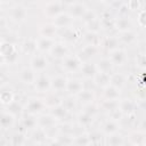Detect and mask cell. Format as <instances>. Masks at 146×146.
Instances as JSON below:
<instances>
[{"instance_id":"1","label":"cell","mask_w":146,"mask_h":146,"mask_svg":"<svg viewBox=\"0 0 146 146\" xmlns=\"http://www.w3.org/2000/svg\"><path fill=\"white\" fill-rule=\"evenodd\" d=\"M0 55L8 62H14L16 59V49L10 42L2 41L0 43Z\"/></svg>"},{"instance_id":"2","label":"cell","mask_w":146,"mask_h":146,"mask_svg":"<svg viewBox=\"0 0 146 146\" xmlns=\"http://www.w3.org/2000/svg\"><path fill=\"white\" fill-rule=\"evenodd\" d=\"M63 68L67 72H74L76 71L80 65H81V60L79 59L78 56H66L63 58Z\"/></svg>"},{"instance_id":"3","label":"cell","mask_w":146,"mask_h":146,"mask_svg":"<svg viewBox=\"0 0 146 146\" xmlns=\"http://www.w3.org/2000/svg\"><path fill=\"white\" fill-rule=\"evenodd\" d=\"M137 110V103L132 99H123L119 102V111L124 115H132Z\"/></svg>"},{"instance_id":"4","label":"cell","mask_w":146,"mask_h":146,"mask_svg":"<svg viewBox=\"0 0 146 146\" xmlns=\"http://www.w3.org/2000/svg\"><path fill=\"white\" fill-rule=\"evenodd\" d=\"M44 107V103L41 100V99H38V98H32L27 102L26 106H25V111L26 113L29 114H36V113H40Z\"/></svg>"},{"instance_id":"5","label":"cell","mask_w":146,"mask_h":146,"mask_svg":"<svg viewBox=\"0 0 146 146\" xmlns=\"http://www.w3.org/2000/svg\"><path fill=\"white\" fill-rule=\"evenodd\" d=\"M73 22V18L67 14V13H60L58 14L57 16L54 17V24L58 27V29H65V27H68Z\"/></svg>"},{"instance_id":"6","label":"cell","mask_w":146,"mask_h":146,"mask_svg":"<svg viewBox=\"0 0 146 146\" xmlns=\"http://www.w3.org/2000/svg\"><path fill=\"white\" fill-rule=\"evenodd\" d=\"M97 52H98V46H95V44H87V46H84V47L80 50L78 57H79L80 60H88V59H90L91 57H94Z\"/></svg>"},{"instance_id":"7","label":"cell","mask_w":146,"mask_h":146,"mask_svg":"<svg viewBox=\"0 0 146 146\" xmlns=\"http://www.w3.org/2000/svg\"><path fill=\"white\" fill-rule=\"evenodd\" d=\"M87 7L82 3H72L68 6V15L72 17V18H82V16L86 14L87 11Z\"/></svg>"},{"instance_id":"8","label":"cell","mask_w":146,"mask_h":146,"mask_svg":"<svg viewBox=\"0 0 146 146\" xmlns=\"http://www.w3.org/2000/svg\"><path fill=\"white\" fill-rule=\"evenodd\" d=\"M83 89V83L79 79H67L65 90L70 95H78Z\"/></svg>"},{"instance_id":"9","label":"cell","mask_w":146,"mask_h":146,"mask_svg":"<svg viewBox=\"0 0 146 146\" xmlns=\"http://www.w3.org/2000/svg\"><path fill=\"white\" fill-rule=\"evenodd\" d=\"M49 51H50L51 56L56 59H63L68 54V49L64 43H54V46L51 47V49Z\"/></svg>"},{"instance_id":"10","label":"cell","mask_w":146,"mask_h":146,"mask_svg":"<svg viewBox=\"0 0 146 146\" xmlns=\"http://www.w3.org/2000/svg\"><path fill=\"white\" fill-rule=\"evenodd\" d=\"M127 59V56H125V51L123 49H120V48H116L114 50L111 51V56H110V60L112 62L113 65H116V66H120L122 65Z\"/></svg>"},{"instance_id":"11","label":"cell","mask_w":146,"mask_h":146,"mask_svg":"<svg viewBox=\"0 0 146 146\" xmlns=\"http://www.w3.org/2000/svg\"><path fill=\"white\" fill-rule=\"evenodd\" d=\"M10 16H11V18H13L15 22L21 23V22H23V21L26 18V16H27V10H26V8H25L24 6L17 5V6H15V7L11 8Z\"/></svg>"},{"instance_id":"12","label":"cell","mask_w":146,"mask_h":146,"mask_svg":"<svg viewBox=\"0 0 146 146\" xmlns=\"http://www.w3.org/2000/svg\"><path fill=\"white\" fill-rule=\"evenodd\" d=\"M34 86L39 92H46L51 88L50 87V79L46 75H40V76L35 78Z\"/></svg>"},{"instance_id":"13","label":"cell","mask_w":146,"mask_h":146,"mask_svg":"<svg viewBox=\"0 0 146 146\" xmlns=\"http://www.w3.org/2000/svg\"><path fill=\"white\" fill-rule=\"evenodd\" d=\"M35 73H34V70L33 68H23L21 72H19V79L23 83H26V84H32L34 83L35 81Z\"/></svg>"},{"instance_id":"14","label":"cell","mask_w":146,"mask_h":146,"mask_svg":"<svg viewBox=\"0 0 146 146\" xmlns=\"http://www.w3.org/2000/svg\"><path fill=\"white\" fill-rule=\"evenodd\" d=\"M48 66V60L44 56H34L31 59V67L34 71H43Z\"/></svg>"},{"instance_id":"15","label":"cell","mask_w":146,"mask_h":146,"mask_svg":"<svg viewBox=\"0 0 146 146\" xmlns=\"http://www.w3.org/2000/svg\"><path fill=\"white\" fill-rule=\"evenodd\" d=\"M66 82H67V79L65 76L57 75L50 80V87L56 91H62V90H65Z\"/></svg>"},{"instance_id":"16","label":"cell","mask_w":146,"mask_h":146,"mask_svg":"<svg viewBox=\"0 0 146 146\" xmlns=\"http://www.w3.org/2000/svg\"><path fill=\"white\" fill-rule=\"evenodd\" d=\"M50 114L55 117V120H63L68 115V111L63 104H58V105L51 107Z\"/></svg>"},{"instance_id":"17","label":"cell","mask_w":146,"mask_h":146,"mask_svg":"<svg viewBox=\"0 0 146 146\" xmlns=\"http://www.w3.org/2000/svg\"><path fill=\"white\" fill-rule=\"evenodd\" d=\"M62 11H63V6L59 2H50L44 8V14H47L50 17H55Z\"/></svg>"},{"instance_id":"18","label":"cell","mask_w":146,"mask_h":146,"mask_svg":"<svg viewBox=\"0 0 146 146\" xmlns=\"http://www.w3.org/2000/svg\"><path fill=\"white\" fill-rule=\"evenodd\" d=\"M97 66L96 64L94 63H84L82 66H81V73L84 78H88V79H91L96 75L97 73Z\"/></svg>"},{"instance_id":"19","label":"cell","mask_w":146,"mask_h":146,"mask_svg":"<svg viewBox=\"0 0 146 146\" xmlns=\"http://www.w3.org/2000/svg\"><path fill=\"white\" fill-rule=\"evenodd\" d=\"M58 27L54 24V23H49V24H44L40 27V34L42 36H47V38H54L57 33Z\"/></svg>"},{"instance_id":"20","label":"cell","mask_w":146,"mask_h":146,"mask_svg":"<svg viewBox=\"0 0 146 146\" xmlns=\"http://www.w3.org/2000/svg\"><path fill=\"white\" fill-rule=\"evenodd\" d=\"M54 40L52 38H47V36H42L36 41V48L41 51H49L51 49V47L54 46Z\"/></svg>"},{"instance_id":"21","label":"cell","mask_w":146,"mask_h":146,"mask_svg":"<svg viewBox=\"0 0 146 146\" xmlns=\"http://www.w3.org/2000/svg\"><path fill=\"white\" fill-rule=\"evenodd\" d=\"M110 73H104V72H97L96 75L94 76L95 79V83L99 87L105 88L106 86L110 84Z\"/></svg>"},{"instance_id":"22","label":"cell","mask_w":146,"mask_h":146,"mask_svg":"<svg viewBox=\"0 0 146 146\" xmlns=\"http://www.w3.org/2000/svg\"><path fill=\"white\" fill-rule=\"evenodd\" d=\"M14 123V115L9 112H5L1 113L0 112V127L2 129H7L9 127H11Z\"/></svg>"},{"instance_id":"23","label":"cell","mask_w":146,"mask_h":146,"mask_svg":"<svg viewBox=\"0 0 146 146\" xmlns=\"http://www.w3.org/2000/svg\"><path fill=\"white\" fill-rule=\"evenodd\" d=\"M125 76L123 75V74H121V73H115V74H112L111 76H110V84H112V86H114V87H116V88H119V89H121L124 84H125Z\"/></svg>"},{"instance_id":"24","label":"cell","mask_w":146,"mask_h":146,"mask_svg":"<svg viewBox=\"0 0 146 146\" xmlns=\"http://www.w3.org/2000/svg\"><path fill=\"white\" fill-rule=\"evenodd\" d=\"M104 96L106 99H119L120 97V89L112 86V84H108L105 87V90H104Z\"/></svg>"},{"instance_id":"25","label":"cell","mask_w":146,"mask_h":146,"mask_svg":"<svg viewBox=\"0 0 146 146\" xmlns=\"http://www.w3.org/2000/svg\"><path fill=\"white\" fill-rule=\"evenodd\" d=\"M136 38H137V34L133 32V31H130V30H127V31H123L121 32V35L119 38V40L125 44H131L132 42L136 41Z\"/></svg>"},{"instance_id":"26","label":"cell","mask_w":146,"mask_h":146,"mask_svg":"<svg viewBox=\"0 0 146 146\" xmlns=\"http://www.w3.org/2000/svg\"><path fill=\"white\" fill-rule=\"evenodd\" d=\"M96 66H97V71L98 72H104V73H110L111 71H112V68H113V64H112V62L110 60V58H103V59H100L97 64H96Z\"/></svg>"},{"instance_id":"27","label":"cell","mask_w":146,"mask_h":146,"mask_svg":"<svg viewBox=\"0 0 146 146\" xmlns=\"http://www.w3.org/2000/svg\"><path fill=\"white\" fill-rule=\"evenodd\" d=\"M62 38H63L64 40L68 41V42H74V41H76L80 36H79V34H78V32H76L75 30L70 29V27H65L64 31H63V33H62Z\"/></svg>"},{"instance_id":"28","label":"cell","mask_w":146,"mask_h":146,"mask_svg":"<svg viewBox=\"0 0 146 146\" xmlns=\"http://www.w3.org/2000/svg\"><path fill=\"white\" fill-rule=\"evenodd\" d=\"M120 129V127H119V123H117V121H115V120H108V121H106L105 122V124H104V127H103V130H104V132L105 133H107V135H112V133H115V132H117V130Z\"/></svg>"},{"instance_id":"29","label":"cell","mask_w":146,"mask_h":146,"mask_svg":"<svg viewBox=\"0 0 146 146\" xmlns=\"http://www.w3.org/2000/svg\"><path fill=\"white\" fill-rule=\"evenodd\" d=\"M55 122H56V120H55V117H54L51 114H50V115H42V116L38 120V124L41 125L43 129L54 127V125H55Z\"/></svg>"},{"instance_id":"30","label":"cell","mask_w":146,"mask_h":146,"mask_svg":"<svg viewBox=\"0 0 146 146\" xmlns=\"http://www.w3.org/2000/svg\"><path fill=\"white\" fill-rule=\"evenodd\" d=\"M130 26H131V23H130L129 18H127V17H120L116 21H114V27H116L121 32L129 30Z\"/></svg>"},{"instance_id":"31","label":"cell","mask_w":146,"mask_h":146,"mask_svg":"<svg viewBox=\"0 0 146 146\" xmlns=\"http://www.w3.org/2000/svg\"><path fill=\"white\" fill-rule=\"evenodd\" d=\"M102 108L106 112H113L119 108V102L117 99H105L102 103Z\"/></svg>"},{"instance_id":"32","label":"cell","mask_w":146,"mask_h":146,"mask_svg":"<svg viewBox=\"0 0 146 146\" xmlns=\"http://www.w3.org/2000/svg\"><path fill=\"white\" fill-rule=\"evenodd\" d=\"M119 42H120L119 38H115V36H108V38H106V39L104 40L103 46H104L107 50L112 51V50L119 48Z\"/></svg>"},{"instance_id":"33","label":"cell","mask_w":146,"mask_h":146,"mask_svg":"<svg viewBox=\"0 0 146 146\" xmlns=\"http://www.w3.org/2000/svg\"><path fill=\"white\" fill-rule=\"evenodd\" d=\"M76 96H78V98H79V100H80V102L86 103V104L91 103V102L94 100V94H92V91H91V90L82 89V90H81Z\"/></svg>"},{"instance_id":"34","label":"cell","mask_w":146,"mask_h":146,"mask_svg":"<svg viewBox=\"0 0 146 146\" xmlns=\"http://www.w3.org/2000/svg\"><path fill=\"white\" fill-rule=\"evenodd\" d=\"M107 143L111 146H119V145H123L124 144V139H123V137L121 135H119V133L115 132V133L110 135Z\"/></svg>"},{"instance_id":"35","label":"cell","mask_w":146,"mask_h":146,"mask_svg":"<svg viewBox=\"0 0 146 146\" xmlns=\"http://www.w3.org/2000/svg\"><path fill=\"white\" fill-rule=\"evenodd\" d=\"M22 124H23V127L26 128V129H33V128H35V125L38 124V121H36V119H35L32 114H30V115L25 116V117L22 120Z\"/></svg>"},{"instance_id":"36","label":"cell","mask_w":146,"mask_h":146,"mask_svg":"<svg viewBox=\"0 0 146 146\" xmlns=\"http://www.w3.org/2000/svg\"><path fill=\"white\" fill-rule=\"evenodd\" d=\"M14 100V94L9 90H3L0 92V103L2 105H8Z\"/></svg>"},{"instance_id":"37","label":"cell","mask_w":146,"mask_h":146,"mask_svg":"<svg viewBox=\"0 0 146 146\" xmlns=\"http://www.w3.org/2000/svg\"><path fill=\"white\" fill-rule=\"evenodd\" d=\"M78 121L81 125H89L91 122H92V114L88 113V112H82L79 114L78 116Z\"/></svg>"},{"instance_id":"38","label":"cell","mask_w":146,"mask_h":146,"mask_svg":"<svg viewBox=\"0 0 146 146\" xmlns=\"http://www.w3.org/2000/svg\"><path fill=\"white\" fill-rule=\"evenodd\" d=\"M84 40L87 41L88 44H95V46H98V35H97V32H87L84 34Z\"/></svg>"},{"instance_id":"39","label":"cell","mask_w":146,"mask_h":146,"mask_svg":"<svg viewBox=\"0 0 146 146\" xmlns=\"http://www.w3.org/2000/svg\"><path fill=\"white\" fill-rule=\"evenodd\" d=\"M73 137L72 135H67V133H62L59 137H57L56 143L59 145H71L73 144Z\"/></svg>"},{"instance_id":"40","label":"cell","mask_w":146,"mask_h":146,"mask_svg":"<svg viewBox=\"0 0 146 146\" xmlns=\"http://www.w3.org/2000/svg\"><path fill=\"white\" fill-rule=\"evenodd\" d=\"M23 48H24V51L27 52V54H33L38 48H36V41L34 40H27L24 42L23 44Z\"/></svg>"},{"instance_id":"41","label":"cell","mask_w":146,"mask_h":146,"mask_svg":"<svg viewBox=\"0 0 146 146\" xmlns=\"http://www.w3.org/2000/svg\"><path fill=\"white\" fill-rule=\"evenodd\" d=\"M24 143H25V137H24L23 133L16 132V133L13 135V137H11V145L17 146V145H23Z\"/></svg>"},{"instance_id":"42","label":"cell","mask_w":146,"mask_h":146,"mask_svg":"<svg viewBox=\"0 0 146 146\" xmlns=\"http://www.w3.org/2000/svg\"><path fill=\"white\" fill-rule=\"evenodd\" d=\"M73 144L75 145H89L90 144V139H89V136L87 135H81V136H78L73 139Z\"/></svg>"},{"instance_id":"43","label":"cell","mask_w":146,"mask_h":146,"mask_svg":"<svg viewBox=\"0 0 146 146\" xmlns=\"http://www.w3.org/2000/svg\"><path fill=\"white\" fill-rule=\"evenodd\" d=\"M46 137H47V135H46V131L43 130V128L36 129V131H34V133H33V139L36 143H42L46 139Z\"/></svg>"},{"instance_id":"44","label":"cell","mask_w":146,"mask_h":146,"mask_svg":"<svg viewBox=\"0 0 146 146\" xmlns=\"http://www.w3.org/2000/svg\"><path fill=\"white\" fill-rule=\"evenodd\" d=\"M49 105L50 107H54V106H56V105H58V104H62V102H60V98L59 97H57V96H55V95H51V96H49L47 99H46V102H44V105Z\"/></svg>"},{"instance_id":"45","label":"cell","mask_w":146,"mask_h":146,"mask_svg":"<svg viewBox=\"0 0 146 146\" xmlns=\"http://www.w3.org/2000/svg\"><path fill=\"white\" fill-rule=\"evenodd\" d=\"M21 111H22V107L15 100H13L10 104H8V112L11 113L13 115H16V114L21 113Z\"/></svg>"},{"instance_id":"46","label":"cell","mask_w":146,"mask_h":146,"mask_svg":"<svg viewBox=\"0 0 146 146\" xmlns=\"http://www.w3.org/2000/svg\"><path fill=\"white\" fill-rule=\"evenodd\" d=\"M95 18H97V16H96V14H95V11H92V10H87L86 11V14L82 16V19H83V22L87 24V23H89V22H91V21H94Z\"/></svg>"},{"instance_id":"47","label":"cell","mask_w":146,"mask_h":146,"mask_svg":"<svg viewBox=\"0 0 146 146\" xmlns=\"http://www.w3.org/2000/svg\"><path fill=\"white\" fill-rule=\"evenodd\" d=\"M100 133L98 132H91L89 135V139H90V144H97L100 141Z\"/></svg>"},{"instance_id":"48","label":"cell","mask_w":146,"mask_h":146,"mask_svg":"<svg viewBox=\"0 0 146 146\" xmlns=\"http://www.w3.org/2000/svg\"><path fill=\"white\" fill-rule=\"evenodd\" d=\"M137 64H138V66L141 70L145 68V66H146V59H145V55L144 54H139L138 55V57H137Z\"/></svg>"},{"instance_id":"49","label":"cell","mask_w":146,"mask_h":146,"mask_svg":"<svg viewBox=\"0 0 146 146\" xmlns=\"http://www.w3.org/2000/svg\"><path fill=\"white\" fill-rule=\"evenodd\" d=\"M138 24H139L140 27L145 26V10L144 9H141L138 13Z\"/></svg>"},{"instance_id":"50","label":"cell","mask_w":146,"mask_h":146,"mask_svg":"<svg viewBox=\"0 0 146 146\" xmlns=\"http://www.w3.org/2000/svg\"><path fill=\"white\" fill-rule=\"evenodd\" d=\"M62 104L67 108V111L72 110V108L75 106V103H74V99H73V98H68V99H66L65 102H63Z\"/></svg>"},{"instance_id":"51","label":"cell","mask_w":146,"mask_h":146,"mask_svg":"<svg viewBox=\"0 0 146 146\" xmlns=\"http://www.w3.org/2000/svg\"><path fill=\"white\" fill-rule=\"evenodd\" d=\"M139 1L138 0H130L129 3H128V7H129V10H136L139 8Z\"/></svg>"},{"instance_id":"52","label":"cell","mask_w":146,"mask_h":146,"mask_svg":"<svg viewBox=\"0 0 146 146\" xmlns=\"http://www.w3.org/2000/svg\"><path fill=\"white\" fill-rule=\"evenodd\" d=\"M128 11H129L128 5H122V6L120 7V9H119V13H120L121 15H125V14H128Z\"/></svg>"},{"instance_id":"53","label":"cell","mask_w":146,"mask_h":146,"mask_svg":"<svg viewBox=\"0 0 146 146\" xmlns=\"http://www.w3.org/2000/svg\"><path fill=\"white\" fill-rule=\"evenodd\" d=\"M63 3H65V5H67V6H70V5H72V3H74L75 2V0H60Z\"/></svg>"},{"instance_id":"54","label":"cell","mask_w":146,"mask_h":146,"mask_svg":"<svg viewBox=\"0 0 146 146\" xmlns=\"http://www.w3.org/2000/svg\"><path fill=\"white\" fill-rule=\"evenodd\" d=\"M1 110H2V104L0 103V112H1Z\"/></svg>"},{"instance_id":"55","label":"cell","mask_w":146,"mask_h":146,"mask_svg":"<svg viewBox=\"0 0 146 146\" xmlns=\"http://www.w3.org/2000/svg\"><path fill=\"white\" fill-rule=\"evenodd\" d=\"M1 81H2V80H1V76H0V83H1Z\"/></svg>"},{"instance_id":"56","label":"cell","mask_w":146,"mask_h":146,"mask_svg":"<svg viewBox=\"0 0 146 146\" xmlns=\"http://www.w3.org/2000/svg\"><path fill=\"white\" fill-rule=\"evenodd\" d=\"M0 6H1V1H0Z\"/></svg>"},{"instance_id":"57","label":"cell","mask_w":146,"mask_h":146,"mask_svg":"<svg viewBox=\"0 0 146 146\" xmlns=\"http://www.w3.org/2000/svg\"><path fill=\"white\" fill-rule=\"evenodd\" d=\"M0 1H1V0H0ZM3 1H6V0H3Z\"/></svg>"}]
</instances>
